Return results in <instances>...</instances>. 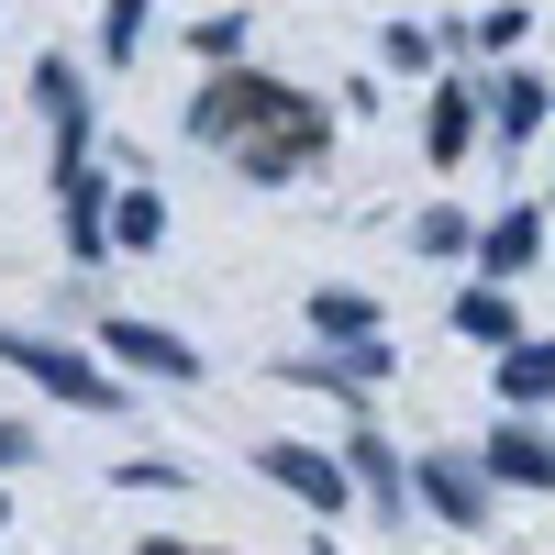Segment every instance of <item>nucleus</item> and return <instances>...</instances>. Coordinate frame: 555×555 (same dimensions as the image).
I'll return each instance as SVG.
<instances>
[{
	"label": "nucleus",
	"mask_w": 555,
	"mask_h": 555,
	"mask_svg": "<svg viewBox=\"0 0 555 555\" xmlns=\"http://www.w3.org/2000/svg\"><path fill=\"white\" fill-rule=\"evenodd\" d=\"M289 112H311V101L278 89V78H211L201 112H190V133H201V145H256V133H278Z\"/></svg>",
	"instance_id": "1"
},
{
	"label": "nucleus",
	"mask_w": 555,
	"mask_h": 555,
	"mask_svg": "<svg viewBox=\"0 0 555 555\" xmlns=\"http://www.w3.org/2000/svg\"><path fill=\"white\" fill-rule=\"evenodd\" d=\"M0 356L23 366L34 389H56V400H78V411H122V378H101L78 345H44V334H0Z\"/></svg>",
	"instance_id": "2"
},
{
	"label": "nucleus",
	"mask_w": 555,
	"mask_h": 555,
	"mask_svg": "<svg viewBox=\"0 0 555 555\" xmlns=\"http://www.w3.org/2000/svg\"><path fill=\"white\" fill-rule=\"evenodd\" d=\"M101 356L112 366H145V378H201V356L167 334V322H133V311H112V334H101Z\"/></svg>",
	"instance_id": "3"
},
{
	"label": "nucleus",
	"mask_w": 555,
	"mask_h": 555,
	"mask_svg": "<svg viewBox=\"0 0 555 555\" xmlns=\"http://www.w3.org/2000/svg\"><path fill=\"white\" fill-rule=\"evenodd\" d=\"M423 500H434L455 533H478L489 522V467H478V455H423Z\"/></svg>",
	"instance_id": "4"
},
{
	"label": "nucleus",
	"mask_w": 555,
	"mask_h": 555,
	"mask_svg": "<svg viewBox=\"0 0 555 555\" xmlns=\"http://www.w3.org/2000/svg\"><path fill=\"white\" fill-rule=\"evenodd\" d=\"M267 478H278V489H300L311 512H345V500H356L345 455H311V444H267Z\"/></svg>",
	"instance_id": "5"
},
{
	"label": "nucleus",
	"mask_w": 555,
	"mask_h": 555,
	"mask_svg": "<svg viewBox=\"0 0 555 555\" xmlns=\"http://www.w3.org/2000/svg\"><path fill=\"white\" fill-rule=\"evenodd\" d=\"M56 211H67V245H78V256L112 245V211H101V178H89V156H56Z\"/></svg>",
	"instance_id": "6"
},
{
	"label": "nucleus",
	"mask_w": 555,
	"mask_h": 555,
	"mask_svg": "<svg viewBox=\"0 0 555 555\" xmlns=\"http://www.w3.org/2000/svg\"><path fill=\"white\" fill-rule=\"evenodd\" d=\"M311 156H322V112H289L278 133H256V145H245V178H267V190H278V178H300Z\"/></svg>",
	"instance_id": "7"
},
{
	"label": "nucleus",
	"mask_w": 555,
	"mask_h": 555,
	"mask_svg": "<svg viewBox=\"0 0 555 555\" xmlns=\"http://www.w3.org/2000/svg\"><path fill=\"white\" fill-rule=\"evenodd\" d=\"M478 467H489L500 489H544V478H555V444H544L533 423H500V434H489V455H478Z\"/></svg>",
	"instance_id": "8"
},
{
	"label": "nucleus",
	"mask_w": 555,
	"mask_h": 555,
	"mask_svg": "<svg viewBox=\"0 0 555 555\" xmlns=\"http://www.w3.org/2000/svg\"><path fill=\"white\" fill-rule=\"evenodd\" d=\"M34 101H44V122H56V145L78 156V145H89V89H78L67 56H44V67H34Z\"/></svg>",
	"instance_id": "9"
},
{
	"label": "nucleus",
	"mask_w": 555,
	"mask_h": 555,
	"mask_svg": "<svg viewBox=\"0 0 555 555\" xmlns=\"http://www.w3.org/2000/svg\"><path fill=\"white\" fill-rule=\"evenodd\" d=\"M455 334L512 356V345H522V322H512V300H500V289H455Z\"/></svg>",
	"instance_id": "10"
},
{
	"label": "nucleus",
	"mask_w": 555,
	"mask_h": 555,
	"mask_svg": "<svg viewBox=\"0 0 555 555\" xmlns=\"http://www.w3.org/2000/svg\"><path fill=\"white\" fill-rule=\"evenodd\" d=\"M544 101H555V89H544V78H522V67H512V78H500V89H489V122H500V145H522V133L544 122Z\"/></svg>",
	"instance_id": "11"
},
{
	"label": "nucleus",
	"mask_w": 555,
	"mask_h": 555,
	"mask_svg": "<svg viewBox=\"0 0 555 555\" xmlns=\"http://www.w3.org/2000/svg\"><path fill=\"white\" fill-rule=\"evenodd\" d=\"M423 133H434V167H455V156L478 145V89H434V122Z\"/></svg>",
	"instance_id": "12"
},
{
	"label": "nucleus",
	"mask_w": 555,
	"mask_h": 555,
	"mask_svg": "<svg viewBox=\"0 0 555 555\" xmlns=\"http://www.w3.org/2000/svg\"><path fill=\"white\" fill-rule=\"evenodd\" d=\"M533 245H544V211H500V222H489V245H478V256H489L500 278H522V267H533Z\"/></svg>",
	"instance_id": "13"
},
{
	"label": "nucleus",
	"mask_w": 555,
	"mask_h": 555,
	"mask_svg": "<svg viewBox=\"0 0 555 555\" xmlns=\"http://www.w3.org/2000/svg\"><path fill=\"white\" fill-rule=\"evenodd\" d=\"M345 478H356L366 500H389V512H400V455H389L378 434H356V444H345Z\"/></svg>",
	"instance_id": "14"
},
{
	"label": "nucleus",
	"mask_w": 555,
	"mask_h": 555,
	"mask_svg": "<svg viewBox=\"0 0 555 555\" xmlns=\"http://www.w3.org/2000/svg\"><path fill=\"white\" fill-rule=\"evenodd\" d=\"M156 234H167V201H156V190H122V201H112V245H133V256H145Z\"/></svg>",
	"instance_id": "15"
},
{
	"label": "nucleus",
	"mask_w": 555,
	"mask_h": 555,
	"mask_svg": "<svg viewBox=\"0 0 555 555\" xmlns=\"http://www.w3.org/2000/svg\"><path fill=\"white\" fill-rule=\"evenodd\" d=\"M555 389V345H512L500 356V400H544Z\"/></svg>",
	"instance_id": "16"
},
{
	"label": "nucleus",
	"mask_w": 555,
	"mask_h": 555,
	"mask_svg": "<svg viewBox=\"0 0 555 555\" xmlns=\"http://www.w3.org/2000/svg\"><path fill=\"white\" fill-rule=\"evenodd\" d=\"M311 334H345V345H378V311H366V300H345V289H322V300H311Z\"/></svg>",
	"instance_id": "17"
},
{
	"label": "nucleus",
	"mask_w": 555,
	"mask_h": 555,
	"mask_svg": "<svg viewBox=\"0 0 555 555\" xmlns=\"http://www.w3.org/2000/svg\"><path fill=\"white\" fill-rule=\"evenodd\" d=\"M145 12H156V0H101V44H112V56L145 44Z\"/></svg>",
	"instance_id": "18"
},
{
	"label": "nucleus",
	"mask_w": 555,
	"mask_h": 555,
	"mask_svg": "<svg viewBox=\"0 0 555 555\" xmlns=\"http://www.w3.org/2000/svg\"><path fill=\"white\" fill-rule=\"evenodd\" d=\"M411 245H423V256H455V245H467V211H423V222H411Z\"/></svg>",
	"instance_id": "19"
},
{
	"label": "nucleus",
	"mask_w": 555,
	"mask_h": 555,
	"mask_svg": "<svg viewBox=\"0 0 555 555\" xmlns=\"http://www.w3.org/2000/svg\"><path fill=\"white\" fill-rule=\"evenodd\" d=\"M334 366H345V389H378V378H389V366H400V356H389V345H345Z\"/></svg>",
	"instance_id": "20"
},
{
	"label": "nucleus",
	"mask_w": 555,
	"mask_h": 555,
	"mask_svg": "<svg viewBox=\"0 0 555 555\" xmlns=\"http://www.w3.org/2000/svg\"><path fill=\"white\" fill-rule=\"evenodd\" d=\"M201 56H211V67H234V56H245V12H222V23H201Z\"/></svg>",
	"instance_id": "21"
},
{
	"label": "nucleus",
	"mask_w": 555,
	"mask_h": 555,
	"mask_svg": "<svg viewBox=\"0 0 555 555\" xmlns=\"http://www.w3.org/2000/svg\"><path fill=\"white\" fill-rule=\"evenodd\" d=\"M112 478H122V489H178V467H167V455H122Z\"/></svg>",
	"instance_id": "22"
},
{
	"label": "nucleus",
	"mask_w": 555,
	"mask_h": 555,
	"mask_svg": "<svg viewBox=\"0 0 555 555\" xmlns=\"http://www.w3.org/2000/svg\"><path fill=\"white\" fill-rule=\"evenodd\" d=\"M23 455H34V434H23V423H0V467H23Z\"/></svg>",
	"instance_id": "23"
},
{
	"label": "nucleus",
	"mask_w": 555,
	"mask_h": 555,
	"mask_svg": "<svg viewBox=\"0 0 555 555\" xmlns=\"http://www.w3.org/2000/svg\"><path fill=\"white\" fill-rule=\"evenodd\" d=\"M145 555H190V544H145Z\"/></svg>",
	"instance_id": "24"
},
{
	"label": "nucleus",
	"mask_w": 555,
	"mask_h": 555,
	"mask_svg": "<svg viewBox=\"0 0 555 555\" xmlns=\"http://www.w3.org/2000/svg\"><path fill=\"white\" fill-rule=\"evenodd\" d=\"M544 201H555V178H544Z\"/></svg>",
	"instance_id": "25"
},
{
	"label": "nucleus",
	"mask_w": 555,
	"mask_h": 555,
	"mask_svg": "<svg viewBox=\"0 0 555 555\" xmlns=\"http://www.w3.org/2000/svg\"><path fill=\"white\" fill-rule=\"evenodd\" d=\"M0 522H12V512H0Z\"/></svg>",
	"instance_id": "26"
}]
</instances>
